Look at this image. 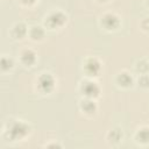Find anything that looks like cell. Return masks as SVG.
Wrapping results in <instances>:
<instances>
[{"instance_id":"cell-1","label":"cell","mask_w":149,"mask_h":149,"mask_svg":"<svg viewBox=\"0 0 149 149\" xmlns=\"http://www.w3.org/2000/svg\"><path fill=\"white\" fill-rule=\"evenodd\" d=\"M28 132H29V127L23 122H16L8 129V134L10 135L12 139H21Z\"/></svg>"},{"instance_id":"cell-2","label":"cell","mask_w":149,"mask_h":149,"mask_svg":"<svg viewBox=\"0 0 149 149\" xmlns=\"http://www.w3.org/2000/svg\"><path fill=\"white\" fill-rule=\"evenodd\" d=\"M66 20V16L62 13V12H54L51 13L47 20H45V23L50 27V28H56V27H59L62 26Z\"/></svg>"},{"instance_id":"cell-3","label":"cell","mask_w":149,"mask_h":149,"mask_svg":"<svg viewBox=\"0 0 149 149\" xmlns=\"http://www.w3.org/2000/svg\"><path fill=\"white\" fill-rule=\"evenodd\" d=\"M38 86L43 91H50L54 86V78L49 73H43L38 79Z\"/></svg>"},{"instance_id":"cell-4","label":"cell","mask_w":149,"mask_h":149,"mask_svg":"<svg viewBox=\"0 0 149 149\" xmlns=\"http://www.w3.org/2000/svg\"><path fill=\"white\" fill-rule=\"evenodd\" d=\"M101 23L104 24V27L106 29H114L118 27L119 20L114 14H106V15H104V17L101 20Z\"/></svg>"},{"instance_id":"cell-5","label":"cell","mask_w":149,"mask_h":149,"mask_svg":"<svg viewBox=\"0 0 149 149\" xmlns=\"http://www.w3.org/2000/svg\"><path fill=\"white\" fill-rule=\"evenodd\" d=\"M83 92L85 93V95H87L88 98H93L95 95H98L99 93V87L97 86L95 83H85V85L83 86Z\"/></svg>"},{"instance_id":"cell-6","label":"cell","mask_w":149,"mask_h":149,"mask_svg":"<svg viewBox=\"0 0 149 149\" xmlns=\"http://www.w3.org/2000/svg\"><path fill=\"white\" fill-rule=\"evenodd\" d=\"M85 70H86L87 73L94 76V74H97V73L99 72V70H100V65H99V63H98L97 59L91 58V59H88V61L85 63Z\"/></svg>"},{"instance_id":"cell-7","label":"cell","mask_w":149,"mask_h":149,"mask_svg":"<svg viewBox=\"0 0 149 149\" xmlns=\"http://www.w3.org/2000/svg\"><path fill=\"white\" fill-rule=\"evenodd\" d=\"M22 61L23 63H26L27 65H30L35 62V54L31 50H26L22 54Z\"/></svg>"},{"instance_id":"cell-8","label":"cell","mask_w":149,"mask_h":149,"mask_svg":"<svg viewBox=\"0 0 149 149\" xmlns=\"http://www.w3.org/2000/svg\"><path fill=\"white\" fill-rule=\"evenodd\" d=\"M118 81H119V84L122 85V86H128L129 84H132V77H130L128 73H125V72H123V73L119 74Z\"/></svg>"},{"instance_id":"cell-9","label":"cell","mask_w":149,"mask_h":149,"mask_svg":"<svg viewBox=\"0 0 149 149\" xmlns=\"http://www.w3.org/2000/svg\"><path fill=\"white\" fill-rule=\"evenodd\" d=\"M137 137H139V141H141V142H148L149 141V129L148 128L141 129L137 134Z\"/></svg>"},{"instance_id":"cell-10","label":"cell","mask_w":149,"mask_h":149,"mask_svg":"<svg viewBox=\"0 0 149 149\" xmlns=\"http://www.w3.org/2000/svg\"><path fill=\"white\" fill-rule=\"evenodd\" d=\"M24 34H26V27H24V24L17 23V24L14 27V35H15L16 37H21V36H23Z\"/></svg>"},{"instance_id":"cell-11","label":"cell","mask_w":149,"mask_h":149,"mask_svg":"<svg viewBox=\"0 0 149 149\" xmlns=\"http://www.w3.org/2000/svg\"><path fill=\"white\" fill-rule=\"evenodd\" d=\"M81 107H83V109H84L85 112H87V113H92V112H94V109H95L94 102H93V101H90V100L83 101Z\"/></svg>"},{"instance_id":"cell-12","label":"cell","mask_w":149,"mask_h":149,"mask_svg":"<svg viewBox=\"0 0 149 149\" xmlns=\"http://www.w3.org/2000/svg\"><path fill=\"white\" fill-rule=\"evenodd\" d=\"M43 34H44V31L41 27H34L31 30V36L34 38H41V37H43Z\"/></svg>"},{"instance_id":"cell-13","label":"cell","mask_w":149,"mask_h":149,"mask_svg":"<svg viewBox=\"0 0 149 149\" xmlns=\"http://www.w3.org/2000/svg\"><path fill=\"white\" fill-rule=\"evenodd\" d=\"M137 70L139 71H141V72H144V71H147L148 69H149V64L147 63V62H144V61H140L139 63H137Z\"/></svg>"},{"instance_id":"cell-14","label":"cell","mask_w":149,"mask_h":149,"mask_svg":"<svg viewBox=\"0 0 149 149\" xmlns=\"http://www.w3.org/2000/svg\"><path fill=\"white\" fill-rule=\"evenodd\" d=\"M121 136H122V134L118 130V129H114V130H112V133H111V141H114V142H118L120 139H121Z\"/></svg>"},{"instance_id":"cell-15","label":"cell","mask_w":149,"mask_h":149,"mask_svg":"<svg viewBox=\"0 0 149 149\" xmlns=\"http://www.w3.org/2000/svg\"><path fill=\"white\" fill-rule=\"evenodd\" d=\"M1 65H2V69L6 70V69H8V68L12 66V61H10L9 58H7V57H2V59H1Z\"/></svg>"},{"instance_id":"cell-16","label":"cell","mask_w":149,"mask_h":149,"mask_svg":"<svg viewBox=\"0 0 149 149\" xmlns=\"http://www.w3.org/2000/svg\"><path fill=\"white\" fill-rule=\"evenodd\" d=\"M35 0H23V2H26V3H33Z\"/></svg>"},{"instance_id":"cell-17","label":"cell","mask_w":149,"mask_h":149,"mask_svg":"<svg viewBox=\"0 0 149 149\" xmlns=\"http://www.w3.org/2000/svg\"><path fill=\"white\" fill-rule=\"evenodd\" d=\"M101 1H105V0H101Z\"/></svg>"}]
</instances>
